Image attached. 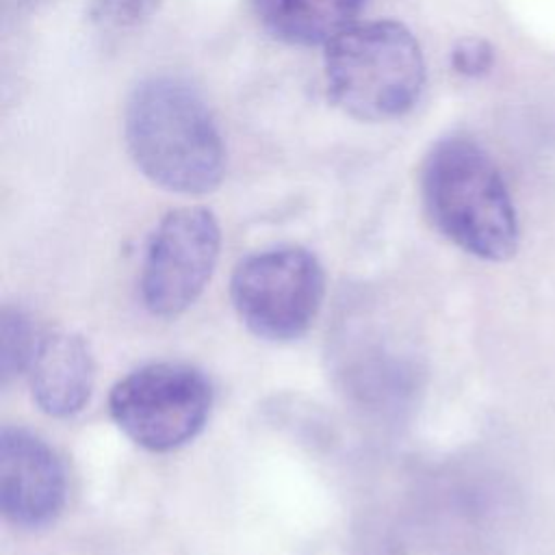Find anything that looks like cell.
<instances>
[{"mask_svg": "<svg viewBox=\"0 0 555 555\" xmlns=\"http://www.w3.org/2000/svg\"><path fill=\"white\" fill-rule=\"evenodd\" d=\"M124 143L134 167L178 195L215 191L225 173V143L212 108L184 78L152 74L124 106Z\"/></svg>", "mask_w": 555, "mask_h": 555, "instance_id": "obj_1", "label": "cell"}, {"mask_svg": "<svg viewBox=\"0 0 555 555\" xmlns=\"http://www.w3.org/2000/svg\"><path fill=\"white\" fill-rule=\"evenodd\" d=\"M421 197L436 230L470 256L503 262L520 230L509 189L481 143L466 134L438 139L421 165Z\"/></svg>", "mask_w": 555, "mask_h": 555, "instance_id": "obj_2", "label": "cell"}, {"mask_svg": "<svg viewBox=\"0 0 555 555\" xmlns=\"http://www.w3.org/2000/svg\"><path fill=\"white\" fill-rule=\"evenodd\" d=\"M327 95L360 121H390L408 115L427 80L423 48L397 20L358 22L323 56Z\"/></svg>", "mask_w": 555, "mask_h": 555, "instance_id": "obj_3", "label": "cell"}, {"mask_svg": "<svg viewBox=\"0 0 555 555\" xmlns=\"http://www.w3.org/2000/svg\"><path fill=\"white\" fill-rule=\"evenodd\" d=\"M210 408V382L182 362L145 364L119 379L108 395L115 425L154 453L191 442L204 429Z\"/></svg>", "mask_w": 555, "mask_h": 555, "instance_id": "obj_4", "label": "cell"}, {"mask_svg": "<svg viewBox=\"0 0 555 555\" xmlns=\"http://www.w3.org/2000/svg\"><path fill=\"white\" fill-rule=\"evenodd\" d=\"M325 295L319 258L304 247H273L241 260L230 297L238 319L264 340H295L312 325Z\"/></svg>", "mask_w": 555, "mask_h": 555, "instance_id": "obj_5", "label": "cell"}, {"mask_svg": "<svg viewBox=\"0 0 555 555\" xmlns=\"http://www.w3.org/2000/svg\"><path fill=\"white\" fill-rule=\"evenodd\" d=\"M221 247L217 217L204 206L169 210L154 228L143 267V306L163 319L182 314L208 284Z\"/></svg>", "mask_w": 555, "mask_h": 555, "instance_id": "obj_6", "label": "cell"}, {"mask_svg": "<svg viewBox=\"0 0 555 555\" xmlns=\"http://www.w3.org/2000/svg\"><path fill=\"white\" fill-rule=\"evenodd\" d=\"M65 503V470L56 453L28 429L0 434V505L20 529H43Z\"/></svg>", "mask_w": 555, "mask_h": 555, "instance_id": "obj_7", "label": "cell"}, {"mask_svg": "<svg viewBox=\"0 0 555 555\" xmlns=\"http://www.w3.org/2000/svg\"><path fill=\"white\" fill-rule=\"evenodd\" d=\"M33 399L41 412L65 418L82 410L93 390V356L74 332L43 334L28 366Z\"/></svg>", "mask_w": 555, "mask_h": 555, "instance_id": "obj_8", "label": "cell"}, {"mask_svg": "<svg viewBox=\"0 0 555 555\" xmlns=\"http://www.w3.org/2000/svg\"><path fill=\"white\" fill-rule=\"evenodd\" d=\"M249 9L273 39L312 48L327 46L356 26L366 0H249Z\"/></svg>", "mask_w": 555, "mask_h": 555, "instance_id": "obj_9", "label": "cell"}, {"mask_svg": "<svg viewBox=\"0 0 555 555\" xmlns=\"http://www.w3.org/2000/svg\"><path fill=\"white\" fill-rule=\"evenodd\" d=\"M39 340L41 336H37L26 312L20 308H4L0 321V371L4 382L30 366Z\"/></svg>", "mask_w": 555, "mask_h": 555, "instance_id": "obj_10", "label": "cell"}, {"mask_svg": "<svg viewBox=\"0 0 555 555\" xmlns=\"http://www.w3.org/2000/svg\"><path fill=\"white\" fill-rule=\"evenodd\" d=\"M163 0H87L93 22L106 28H134L152 20Z\"/></svg>", "mask_w": 555, "mask_h": 555, "instance_id": "obj_11", "label": "cell"}, {"mask_svg": "<svg viewBox=\"0 0 555 555\" xmlns=\"http://www.w3.org/2000/svg\"><path fill=\"white\" fill-rule=\"evenodd\" d=\"M496 63L494 46L477 35L462 37L453 43L449 52L451 69L462 78H483L492 72Z\"/></svg>", "mask_w": 555, "mask_h": 555, "instance_id": "obj_12", "label": "cell"}, {"mask_svg": "<svg viewBox=\"0 0 555 555\" xmlns=\"http://www.w3.org/2000/svg\"><path fill=\"white\" fill-rule=\"evenodd\" d=\"M33 2H37V0H4V7L9 9V7H13V9H28V7H33Z\"/></svg>", "mask_w": 555, "mask_h": 555, "instance_id": "obj_13", "label": "cell"}]
</instances>
